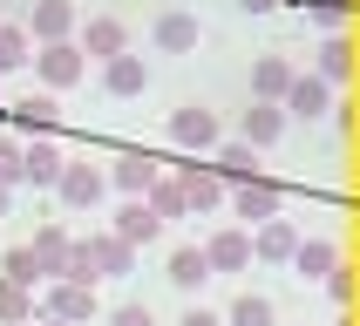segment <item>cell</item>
I'll list each match as a JSON object with an SVG mask.
<instances>
[{"label":"cell","mask_w":360,"mask_h":326,"mask_svg":"<svg viewBox=\"0 0 360 326\" xmlns=\"http://www.w3.org/2000/svg\"><path fill=\"white\" fill-rule=\"evenodd\" d=\"M20 177H34V183H55V177H61V157H55V143H34V150L20 157Z\"/></svg>","instance_id":"1"},{"label":"cell","mask_w":360,"mask_h":326,"mask_svg":"<svg viewBox=\"0 0 360 326\" xmlns=\"http://www.w3.org/2000/svg\"><path fill=\"white\" fill-rule=\"evenodd\" d=\"M82 252H89V265H102V272H122V265H129V238H96V244H82Z\"/></svg>","instance_id":"2"},{"label":"cell","mask_w":360,"mask_h":326,"mask_svg":"<svg viewBox=\"0 0 360 326\" xmlns=\"http://www.w3.org/2000/svg\"><path fill=\"white\" fill-rule=\"evenodd\" d=\"M157 224H163V218H157V211H150V204H129V211H122V224H116V231H122V238H129V244H136V238L150 244V238H157Z\"/></svg>","instance_id":"3"},{"label":"cell","mask_w":360,"mask_h":326,"mask_svg":"<svg viewBox=\"0 0 360 326\" xmlns=\"http://www.w3.org/2000/svg\"><path fill=\"white\" fill-rule=\"evenodd\" d=\"M61 197H68V204H96L102 197V177H96V170H61Z\"/></svg>","instance_id":"4"},{"label":"cell","mask_w":360,"mask_h":326,"mask_svg":"<svg viewBox=\"0 0 360 326\" xmlns=\"http://www.w3.org/2000/svg\"><path fill=\"white\" fill-rule=\"evenodd\" d=\"M89 306H96V299H89V279H68L55 292V313H61V320H89Z\"/></svg>","instance_id":"5"},{"label":"cell","mask_w":360,"mask_h":326,"mask_svg":"<svg viewBox=\"0 0 360 326\" xmlns=\"http://www.w3.org/2000/svg\"><path fill=\"white\" fill-rule=\"evenodd\" d=\"M41 75L55 82V89H61V82H75V75H82V61H75V48H48V55H41Z\"/></svg>","instance_id":"6"},{"label":"cell","mask_w":360,"mask_h":326,"mask_svg":"<svg viewBox=\"0 0 360 326\" xmlns=\"http://www.w3.org/2000/svg\"><path fill=\"white\" fill-rule=\"evenodd\" d=\"M177 143H218V122L204 116V109H184L177 116Z\"/></svg>","instance_id":"7"},{"label":"cell","mask_w":360,"mask_h":326,"mask_svg":"<svg viewBox=\"0 0 360 326\" xmlns=\"http://www.w3.org/2000/svg\"><path fill=\"white\" fill-rule=\"evenodd\" d=\"M272 204H279L272 183H245V190H238V211H245V218H272Z\"/></svg>","instance_id":"8"},{"label":"cell","mask_w":360,"mask_h":326,"mask_svg":"<svg viewBox=\"0 0 360 326\" xmlns=\"http://www.w3.org/2000/svg\"><path fill=\"white\" fill-rule=\"evenodd\" d=\"M252 89H259V96H285V89H292L285 61H259V68H252Z\"/></svg>","instance_id":"9"},{"label":"cell","mask_w":360,"mask_h":326,"mask_svg":"<svg viewBox=\"0 0 360 326\" xmlns=\"http://www.w3.org/2000/svg\"><path fill=\"white\" fill-rule=\"evenodd\" d=\"M109 89H116V96H136V89H143V61L116 55V61H109Z\"/></svg>","instance_id":"10"},{"label":"cell","mask_w":360,"mask_h":326,"mask_svg":"<svg viewBox=\"0 0 360 326\" xmlns=\"http://www.w3.org/2000/svg\"><path fill=\"white\" fill-rule=\"evenodd\" d=\"M204 259H211V265H245V259H252V244H245L238 231H224V238H211V252H204Z\"/></svg>","instance_id":"11"},{"label":"cell","mask_w":360,"mask_h":326,"mask_svg":"<svg viewBox=\"0 0 360 326\" xmlns=\"http://www.w3.org/2000/svg\"><path fill=\"white\" fill-rule=\"evenodd\" d=\"M204 272H211V259H204V252H177V259H170V285H198Z\"/></svg>","instance_id":"12"},{"label":"cell","mask_w":360,"mask_h":326,"mask_svg":"<svg viewBox=\"0 0 360 326\" xmlns=\"http://www.w3.org/2000/svg\"><path fill=\"white\" fill-rule=\"evenodd\" d=\"M285 102H292L300 116H320V109H326V89H320V82H292V89H285Z\"/></svg>","instance_id":"13"},{"label":"cell","mask_w":360,"mask_h":326,"mask_svg":"<svg viewBox=\"0 0 360 326\" xmlns=\"http://www.w3.org/2000/svg\"><path fill=\"white\" fill-rule=\"evenodd\" d=\"M157 41H163V48H191V41H198V20H184V14L157 20Z\"/></svg>","instance_id":"14"},{"label":"cell","mask_w":360,"mask_h":326,"mask_svg":"<svg viewBox=\"0 0 360 326\" xmlns=\"http://www.w3.org/2000/svg\"><path fill=\"white\" fill-rule=\"evenodd\" d=\"M245 136L272 143V136H279V109H245Z\"/></svg>","instance_id":"15"},{"label":"cell","mask_w":360,"mask_h":326,"mask_svg":"<svg viewBox=\"0 0 360 326\" xmlns=\"http://www.w3.org/2000/svg\"><path fill=\"white\" fill-rule=\"evenodd\" d=\"M116 177H122V190H150V183H157V163H150V157H129Z\"/></svg>","instance_id":"16"},{"label":"cell","mask_w":360,"mask_h":326,"mask_svg":"<svg viewBox=\"0 0 360 326\" xmlns=\"http://www.w3.org/2000/svg\"><path fill=\"white\" fill-rule=\"evenodd\" d=\"M34 272H41L34 244H20V252H7V279H14V285H34Z\"/></svg>","instance_id":"17"},{"label":"cell","mask_w":360,"mask_h":326,"mask_svg":"<svg viewBox=\"0 0 360 326\" xmlns=\"http://www.w3.org/2000/svg\"><path fill=\"white\" fill-rule=\"evenodd\" d=\"M150 190H157V197H150V211H157V218H177L184 204H191V197H184V183H150Z\"/></svg>","instance_id":"18"},{"label":"cell","mask_w":360,"mask_h":326,"mask_svg":"<svg viewBox=\"0 0 360 326\" xmlns=\"http://www.w3.org/2000/svg\"><path fill=\"white\" fill-rule=\"evenodd\" d=\"M231 326H272V306H265V299H252V292H245V299L231 306Z\"/></svg>","instance_id":"19"},{"label":"cell","mask_w":360,"mask_h":326,"mask_svg":"<svg viewBox=\"0 0 360 326\" xmlns=\"http://www.w3.org/2000/svg\"><path fill=\"white\" fill-rule=\"evenodd\" d=\"M259 252H265V259H292V252H300V244H292V231H285V224H265V238H259Z\"/></svg>","instance_id":"20"},{"label":"cell","mask_w":360,"mask_h":326,"mask_svg":"<svg viewBox=\"0 0 360 326\" xmlns=\"http://www.w3.org/2000/svg\"><path fill=\"white\" fill-rule=\"evenodd\" d=\"M0 320H27V285H0Z\"/></svg>","instance_id":"21"},{"label":"cell","mask_w":360,"mask_h":326,"mask_svg":"<svg viewBox=\"0 0 360 326\" xmlns=\"http://www.w3.org/2000/svg\"><path fill=\"white\" fill-rule=\"evenodd\" d=\"M89 48H96V55H116V48H122V27H116V20H96V27H89Z\"/></svg>","instance_id":"22"},{"label":"cell","mask_w":360,"mask_h":326,"mask_svg":"<svg viewBox=\"0 0 360 326\" xmlns=\"http://www.w3.org/2000/svg\"><path fill=\"white\" fill-rule=\"evenodd\" d=\"M184 197L198 204V211H204V204H218V177H198V170H191V177H184Z\"/></svg>","instance_id":"23"},{"label":"cell","mask_w":360,"mask_h":326,"mask_svg":"<svg viewBox=\"0 0 360 326\" xmlns=\"http://www.w3.org/2000/svg\"><path fill=\"white\" fill-rule=\"evenodd\" d=\"M34 27H41V34H61V27H68V7H61V0H48V7L34 14Z\"/></svg>","instance_id":"24"},{"label":"cell","mask_w":360,"mask_h":326,"mask_svg":"<svg viewBox=\"0 0 360 326\" xmlns=\"http://www.w3.org/2000/svg\"><path fill=\"white\" fill-rule=\"evenodd\" d=\"M326 265H333L326 244H300V272H326Z\"/></svg>","instance_id":"25"},{"label":"cell","mask_w":360,"mask_h":326,"mask_svg":"<svg viewBox=\"0 0 360 326\" xmlns=\"http://www.w3.org/2000/svg\"><path fill=\"white\" fill-rule=\"evenodd\" d=\"M14 61H20V34H14V27H0V68H14Z\"/></svg>","instance_id":"26"},{"label":"cell","mask_w":360,"mask_h":326,"mask_svg":"<svg viewBox=\"0 0 360 326\" xmlns=\"http://www.w3.org/2000/svg\"><path fill=\"white\" fill-rule=\"evenodd\" d=\"M116 326H150V313H143V306H122V313H116Z\"/></svg>","instance_id":"27"},{"label":"cell","mask_w":360,"mask_h":326,"mask_svg":"<svg viewBox=\"0 0 360 326\" xmlns=\"http://www.w3.org/2000/svg\"><path fill=\"white\" fill-rule=\"evenodd\" d=\"M184 326H218V320H211V313H184Z\"/></svg>","instance_id":"28"},{"label":"cell","mask_w":360,"mask_h":326,"mask_svg":"<svg viewBox=\"0 0 360 326\" xmlns=\"http://www.w3.org/2000/svg\"><path fill=\"white\" fill-rule=\"evenodd\" d=\"M0 211H7V183H0Z\"/></svg>","instance_id":"29"},{"label":"cell","mask_w":360,"mask_h":326,"mask_svg":"<svg viewBox=\"0 0 360 326\" xmlns=\"http://www.w3.org/2000/svg\"><path fill=\"white\" fill-rule=\"evenodd\" d=\"M252 7H272V0H252Z\"/></svg>","instance_id":"30"}]
</instances>
